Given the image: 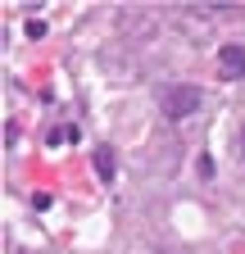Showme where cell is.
<instances>
[{
    "label": "cell",
    "mask_w": 245,
    "mask_h": 254,
    "mask_svg": "<svg viewBox=\"0 0 245 254\" xmlns=\"http://www.w3.org/2000/svg\"><path fill=\"white\" fill-rule=\"evenodd\" d=\"M159 109H164L173 123L191 118V114L200 109V86H191V82H173V86H164V95H159Z\"/></svg>",
    "instance_id": "cell-1"
},
{
    "label": "cell",
    "mask_w": 245,
    "mask_h": 254,
    "mask_svg": "<svg viewBox=\"0 0 245 254\" xmlns=\"http://www.w3.org/2000/svg\"><path fill=\"white\" fill-rule=\"evenodd\" d=\"M218 68H223V77H245V46L241 41H232V46H218Z\"/></svg>",
    "instance_id": "cell-2"
},
{
    "label": "cell",
    "mask_w": 245,
    "mask_h": 254,
    "mask_svg": "<svg viewBox=\"0 0 245 254\" xmlns=\"http://www.w3.org/2000/svg\"><path fill=\"white\" fill-rule=\"evenodd\" d=\"M91 164H96V177H100V182H114V150H109V145H96Z\"/></svg>",
    "instance_id": "cell-3"
},
{
    "label": "cell",
    "mask_w": 245,
    "mask_h": 254,
    "mask_svg": "<svg viewBox=\"0 0 245 254\" xmlns=\"http://www.w3.org/2000/svg\"><path fill=\"white\" fill-rule=\"evenodd\" d=\"M27 37L41 41V37H46V23H41V18H27Z\"/></svg>",
    "instance_id": "cell-4"
},
{
    "label": "cell",
    "mask_w": 245,
    "mask_h": 254,
    "mask_svg": "<svg viewBox=\"0 0 245 254\" xmlns=\"http://www.w3.org/2000/svg\"><path fill=\"white\" fill-rule=\"evenodd\" d=\"M195 168H200V177L209 182V177H213V159H209V154H200V159H195Z\"/></svg>",
    "instance_id": "cell-5"
},
{
    "label": "cell",
    "mask_w": 245,
    "mask_h": 254,
    "mask_svg": "<svg viewBox=\"0 0 245 254\" xmlns=\"http://www.w3.org/2000/svg\"><path fill=\"white\" fill-rule=\"evenodd\" d=\"M241 154H245V132H241Z\"/></svg>",
    "instance_id": "cell-6"
}]
</instances>
